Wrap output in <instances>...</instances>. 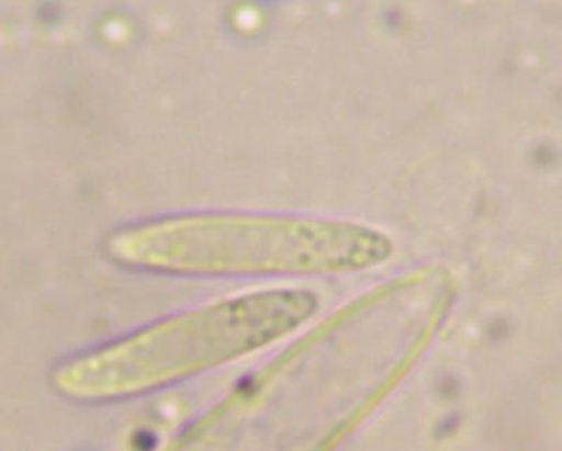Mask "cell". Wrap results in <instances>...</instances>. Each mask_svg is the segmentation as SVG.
<instances>
[{"label": "cell", "mask_w": 562, "mask_h": 451, "mask_svg": "<svg viewBox=\"0 0 562 451\" xmlns=\"http://www.w3.org/2000/svg\"><path fill=\"white\" fill-rule=\"evenodd\" d=\"M108 252L125 268L186 275L344 273L383 263L380 230L330 219L199 214L114 234Z\"/></svg>", "instance_id": "obj_1"}, {"label": "cell", "mask_w": 562, "mask_h": 451, "mask_svg": "<svg viewBox=\"0 0 562 451\" xmlns=\"http://www.w3.org/2000/svg\"><path fill=\"white\" fill-rule=\"evenodd\" d=\"M316 309V295L301 289L218 301L69 359L55 384L88 403L130 397L262 349L294 332Z\"/></svg>", "instance_id": "obj_2"}]
</instances>
